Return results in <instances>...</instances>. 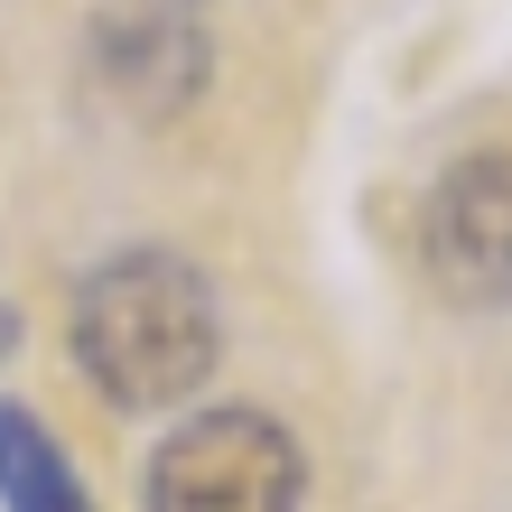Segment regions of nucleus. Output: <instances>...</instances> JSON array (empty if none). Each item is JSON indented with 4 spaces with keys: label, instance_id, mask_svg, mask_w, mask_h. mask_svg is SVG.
Returning <instances> with one entry per match:
<instances>
[{
    "label": "nucleus",
    "instance_id": "obj_3",
    "mask_svg": "<svg viewBox=\"0 0 512 512\" xmlns=\"http://www.w3.org/2000/svg\"><path fill=\"white\" fill-rule=\"evenodd\" d=\"M419 261L466 308H512V149H475L429 187Z\"/></svg>",
    "mask_w": 512,
    "mask_h": 512
},
{
    "label": "nucleus",
    "instance_id": "obj_6",
    "mask_svg": "<svg viewBox=\"0 0 512 512\" xmlns=\"http://www.w3.org/2000/svg\"><path fill=\"white\" fill-rule=\"evenodd\" d=\"M10 354H19V308L0 298V364H10Z\"/></svg>",
    "mask_w": 512,
    "mask_h": 512
},
{
    "label": "nucleus",
    "instance_id": "obj_2",
    "mask_svg": "<svg viewBox=\"0 0 512 512\" xmlns=\"http://www.w3.org/2000/svg\"><path fill=\"white\" fill-rule=\"evenodd\" d=\"M308 457L280 419L261 410H196L187 429L159 438V457L140 475L149 512H298Z\"/></svg>",
    "mask_w": 512,
    "mask_h": 512
},
{
    "label": "nucleus",
    "instance_id": "obj_5",
    "mask_svg": "<svg viewBox=\"0 0 512 512\" xmlns=\"http://www.w3.org/2000/svg\"><path fill=\"white\" fill-rule=\"evenodd\" d=\"M0 512H94L75 457L28 401H0Z\"/></svg>",
    "mask_w": 512,
    "mask_h": 512
},
{
    "label": "nucleus",
    "instance_id": "obj_1",
    "mask_svg": "<svg viewBox=\"0 0 512 512\" xmlns=\"http://www.w3.org/2000/svg\"><path fill=\"white\" fill-rule=\"evenodd\" d=\"M66 345L112 410H177L224 364V308L196 261L140 243V252H112L84 270Z\"/></svg>",
    "mask_w": 512,
    "mask_h": 512
},
{
    "label": "nucleus",
    "instance_id": "obj_4",
    "mask_svg": "<svg viewBox=\"0 0 512 512\" xmlns=\"http://www.w3.org/2000/svg\"><path fill=\"white\" fill-rule=\"evenodd\" d=\"M94 56H103V84L112 94H131L140 112H177L205 84V38L177 10H112L103 19V38H94Z\"/></svg>",
    "mask_w": 512,
    "mask_h": 512
}]
</instances>
